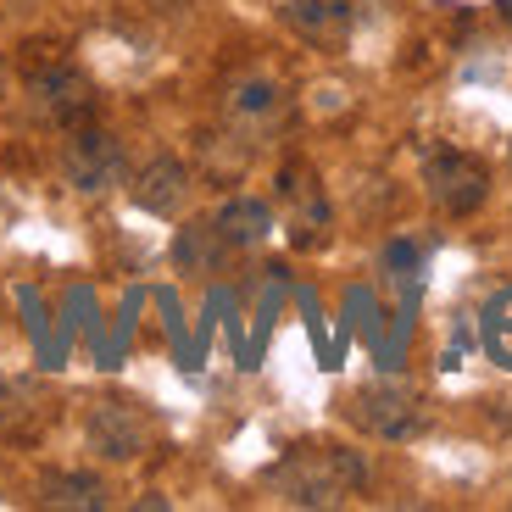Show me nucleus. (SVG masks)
I'll use <instances>...</instances> for the list:
<instances>
[{
  "label": "nucleus",
  "mask_w": 512,
  "mask_h": 512,
  "mask_svg": "<svg viewBox=\"0 0 512 512\" xmlns=\"http://www.w3.org/2000/svg\"><path fill=\"white\" fill-rule=\"evenodd\" d=\"M262 485H268V496L284 501V507H346L351 496L368 490V462L346 446L318 440V446L284 451L268 474H262Z\"/></svg>",
  "instance_id": "1"
},
{
  "label": "nucleus",
  "mask_w": 512,
  "mask_h": 512,
  "mask_svg": "<svg viewBox=\"0 0 512 512\" xmlns=\"http://www.w3.org/2000/svg\"><path fill=\"white\" fill-rule=\"evenodd\" d=\"M218 117H223V134L234 145H262L273 140L290 117V90H284L273 73L251 67V73H234L218 95Z\"/></svg>",
  "instance_id": "2"
},
{
  "label": "nucleus",
  "mask_w": 512,
  "mask_h": 512,
  "mask_svg": "<svg viewBox=\"0 0 512 512\" xmlns=\"http://www.w3.org/2000/svg\"><path fill=\"white\" fill-rule=\"evenodd\" d=\"M346 418L357 423L362 435L384 440V446H401V440H418L429 429V401L407 379H373L346 396Z\"/></svg>",
  "instance_id": "3"
},
{
  "label": "nucleus",
  "mask_w": 512,
  "mask_h": 512,
  "mask_svg": "<svg viewBox=\"0 0 512 512\" xmlns=\"http://www.w3.org/2000/svg\"><path fill=\"white\" fill-rule=\"evenodd\" d=\"M423 195L446 212V218H474L490 195V167L474 151H457V145H440V151L423 156Z\"/></svg>",
  "instance_id": "4"
},
{
  "label": "nucleus",
  "mask_w": 512,
  "mask_h": 512,
  "mask_svg": "<svg viewBox=\"0 0 512 512\" xmlns=\"http://www.w3.org/2000/svg\"><path fill=\"white\" fill-rule=\"evenodd\" d=\"M23 95H28V112L51 128H78L95 117V84L78 73L73 62H45V67H28L23 78Z\"/></svg>",
  "instance_id": "5"
},
{
  "label": "nucleus",
  "mask_w": 512,
  "mask_h": 512,
  "mask_svg": "<svg viewBox=\"0 0 512 512\" xmlns=\"http://www.w3.org/2000/svg\"><path fill=\"white\" fill-rule=\"evenodd\" d=\"M62 179L73 184L78 195H106L112 184L128 179V151L112 128H95V123H78L67 128L62 140Z\"/></svg>",
  "instance_id": "6"
},
{
  "label": "nucleus",
  "mask_w": 512,
  "mask_h": 512,
  "mask_svg": "<svg viewBox=\"0 0 512 512\" xmlns=\"http://www.w3.org/2000/svg\"><path fill=\"white\" fill-rule=\"evenodd\" d=\"M84 440L101 462H134L151 446V418L134 401H95L84 418Z\"/></svg>",
  "instance_id": "7"
},
{
  "label": "nucleus",
  "mask_w": 512,
  "mask_h": 512,
  "mask_svg": "<svg viewBox=\"0 0 512 512\" xmlns=\"http://www.w3.org/2000/svg\"><path fill=\"white\" fill-rule=\"evenodd\" d=\"M362 23V0H284V28L318 51H340Z\"/></svg>",
  "instance_id": "8"
},
{
  "label": "nucleus",
  "mask_w": 512,
  "mask_h": 512,
  "mask_svg": "<svg viewBox=\"0 0 512 512\" xmlns=\"http://www.w3.org/2000/svg\"><path fill=\"white\" fill-rule=\"evenodd\" d=\"M279 201L290 206V240L295 245H318L329 234V195H323L318 173L307 162L279 167Z\"/></svg>",
  "instance_id": "9"
},
{
  "label": "nucleus",
  "mask_w": 512,
  "mask_h": 512,
  "mask_svg": "<svg viewBox=\"0 0 512 512\" xmlns=\"http://www.w3.org/2000/svg\"><path fill=\"white\" fill-rule=\"evenodd\" d=\"M128 195H134V206L151 212V218H179V206L190 201V167H184L179 156H151V162L134 173Z\"/></svg>",
  "instance_id": "10"
},
{
  "label": "nucleus",
  "mask_w": 512,
  "mask_h": 512,
  "mask_svg": "<svg viewBox=\"0 0 512 512\" xmlns=\"http://www.w3.org/2000/svg\"><path fill=\"white\" fill-rule=\"evenodd\" d=\"M212 229H218V240L229 245V251H256V245H268V234H273V212H268V201H256V195H234V201L218 206Z\"/></svg>",
  "instance_id": "11"
},
{
  "label": "nucleus",
  "mask_w": 512,
  "mask_h": 512,
  "mask_svg": "<svg viewBox=\"0 0 512 512\" xmlns=\"http://www.w3.org/2000/svg\"><path fill=\"white\" fill-rule=\"evenodd\" d=\"M112 501L106 479L95 474H78V468H62V474H45L39 479V507H67V512H101Z\"/></svg>",
  "instance_id": "12"
},
{
  "label": "nucleus",
  "mask_w": 512,
  "mask_h": 512,
  "mask_svg": "<svg viewBox=\"0 0 512 512\" xmlns=\"http://www.w3.org/2000/svg\"><path fill=\"white\" fill-rule=\"evenodd\" d=\"M479 340H485V357L512 373V284L485 301V312H479Z\"/></svg>",
  "instance_id": "13"
},
{
  "label": "nucleus",
  "mask_w": 512,
  "mask_h": 512,
  "mask_svg": "<svg viewBox=\"0 0 512 512\" xmlns=\"http://www.w3.org/2000/svg\"><path fill=\"white\" fill-rule=\"evenodd\" d=\"M496 12H501V23L512 28V0H496Z\"/></svg>",
  "instance_id": "14"
}]
</instances>
